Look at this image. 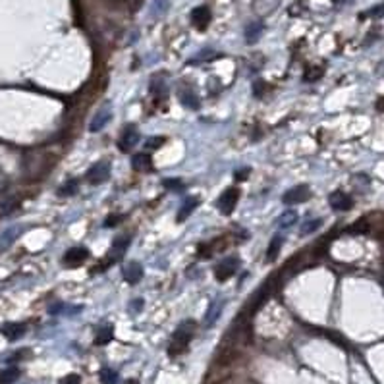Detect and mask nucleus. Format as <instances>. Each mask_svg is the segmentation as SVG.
I'll return each mask as SVG.
<instances>
[{
  "label": "nucleus",
  "mask_w": 384,
  "mask_h": 384,
  "mask_svg": "<svg viewBox=\"0 0 384 384\" xmlns=\"http://www.w3.org/2000/svg\"><path fill=\"white\" fill-rule=\"evenodd\" d=\"M195 323L193 321H183L178 328H176L174 336H172V342H170V348H168V353L170 357H178L182 355L183 351L187 349L189 342H191L193 334H195Z\"/></svg>",
  "instance_id": "nucleus-1"
},
{
  "label": "nucleus",
  "mask_w": 384,
  "mask_h": 384,
  "mask_svg": "<svg viewBox=\"0 0 384 384\" xmlns=\"http://www.w3.org/2000/svg\"><path fill=\"white\" fill-rule=\"evenodd\" d=\"M110 178V162L108 160H101L95 166H91L87 172V182L91 185H101Z\"/></svg>",
  "instance_id": "nucleus-2"
},
{
  "label": "nucleus",
  "mask_w": 384,
  "mask_h": 384,
  "mask_svg": "<svg viewBox=\"0 0 384 384\" xmlns=\"http://www.w3.org/2000/svg\"><path fill=\"white\" fill-rule=\"evenodd\" d=\"M137 143H139V130H137V126L128 124V126L124 128L120 139H118V149H120L122 153H128V151H131Z\"/></svg>",
  "instance_id": "nucleus-3"
},
{
  "label": "nucleus",
  "mask_w": 384,
  "mask_h": 384,
  "mask_svg": "<svg viewBox=\"0 0 384 384\" xmlns=\"http://www.w3.org/2000/svg\"><path fill=\"white\" fill-rule=\"evenodd\" d=\"M237 199H239V189L237 187H228L226 191H222V195L219 197L217 207H219V210L222 214H230V212H234V209H236Z\"/></svg>",
  "instance_id": "nucleus-4"
},
{
  "label": "nucleus",
  "mask_w": 384,
  "mask_h": 384,
  "mask_svg": "<svg viewBox=\"0 0 384 384\" xmlns=\"http://www.w3.org/2000/svg\"><path fill=\"white\" fill-rule=\"evenodd\" d=\"M237 269H239V259H237V257H228V259H224L222 262L217 265L214 276H217L219 282H224V280H228L230 276H234Z\"/></svg>",
  "instance_id": "nucleus-5"
},
{
  "label": "nucleus",
  "mask_w": 384,
  "mask_h": 384,
  "mask_svg": "<svg viewBox=\"0 0 384 384\" xmlns=\"http://www.w3.org/2000/svg\"><path fill=\"white\" fill-rule=\"evenodd\" d=\"M311 197V191L307 185H297V187H292L288 191L282 195V203L286 205H299V203H305L307 199Z\"/></svg>",
  "instance_id": "nucleus-6"
},
{
  "label": "nucleus",
  "mask_w": 384,
  "mask_h": 384,
  "mask_svg": "<svg viewBox=\"0 0 384 384\" xmlns=\"http://www.w3.org/2000/svg\"><path fill=\"white\" fill-rule=\"evenodd\" d=\"M87 257H89V251L85 249V247H71V249L66 251L62 262H64L66 267H70V269H76V267H79L81 262L87 261Z\"/></svg>",
  "instance_id": "nucleus-7"
},
{
  "label": "nucleus",
  "mask_w": 384,
  "mask_h": 384,
  "mask_svg": "<svg viewBox=\"0 0 384 384\" xmlns=\"http://www.w3.org/2000/svg\"><path fill=\"white\" fill-rule=\"evenodd\" d=\"M328 203H330V207L334 210H349L351 207H353V199L349 197L348 193H344V191H332L330 193V197H328Z\"/></svg>",
  "instance_id": "nucleus-8"
},
{
  "label": "nucleus",
  "mask_w": 384,
  "mask_h": 384,
  "mask_svg": "<svg viewBox=\"0 0 384 384\" xmlns=\"http://www.w3.org/2000/svg\"><path fill=\"white\" fill-rule=\"evenodd\" d=\"M124 278L128 284H137L143 278V267L137 261H131L124 267Z\"/></svg>",
  "instance_id": "nucleus-9"
},
{
  "label": "nucleus",
  "mask_w": 384,
  "mask_h": 384,
  "mask_svg": "<svg viewBox=\"0 0 384 384\" xmlns=\"http://www.w3.org/2000/svg\"><path fill=\"white\" fill-rule=\"evenodd\" d=\"M191 23L197 29H205L210 23V10L207 6H199L191 12Z\"/></svg>",
  "instance_id": "nucleus-10"
},
{
  "label": "nucleus",
  "mask_w": 384,
  "mask_h": 384,
  "mask_svg": "<svg viewBox=\"0 0 384 384\" xmlns=\"http://www.w3.org/2000/svg\"><path fill=\"white\" fill-rule=\"evenodd\" d=\"M130 242H131V237L126 236V234L116 237V239H114V244H112V249H110V261H118V259L126 253V249H128Z\"/></svg>",
  "instance_id": "nucleus-11"
},
{
  "label": "nucleus",
  "mask_w": 384,
  "mask_h": 384,
  "mask_svg": "<svg viewBox=\"0 0 384 384\" xmlns=\"http://www.w3.org/2000/svg\"><path fill=\"white\" fill-rule=\"evenodd\" d=\"M131 166L137 172H151L153 170V160L145 153H137V155H133V158H131Z\"/></svg>",
  "instance_id": "nucleus-12"
},
{
  "label": "nucleus",
  "mask_w": 384,
  "mask_h": 384,
  "mask_svg": "<svg viewBox=\"0 0 384 384\" xmlns=\"http://www.w3.org/2000/svg\"><path fill=\"white\" fill-rule=\"evenodd\" d=\"M110 110L108 108H101L99 112L93 116V120H91V126H89V130L91 131H101L103 128H105L106 124H108V120H110Z\"/></svg>",
  "instance_id": "nucleus-13"
},
{
  "label": "nucleus",
  "mask_w": 384,
  "mask_h": 384,
  "mask_svg": "<svg viewBox=\"0 0 384 384\" xmlns=\"http://www.w3.org/2000/svg\"><path fill=\"white\" fill-rule=\"evenodd\" d=\"M197 207H199V199H197V197H187V199L183 201L182 207H180V210H178V222L187 220V217H191V212L197 209Z\"/></svg>",
  "instance_id": "nucleus-14"
},
{
  "label": "nucleus",
  "mask_w": 384,
  "mask_h": 384,
  "mask_svg": "<svg viewBox=\"0 0 384 384\" xmlns=\"http://www.w3.org/2000/svg\"><path fill=\"white\" fill-rule=\"evenodd\" d=\"M23 332H26V326H23V324L8 323V324H4V326H2V334H4L10 342L21 338V336H23Z\"/></svg>",
  "instance_id": "nucleus-15"
},
{
  "label": "nucleus",
  "mask_w": 384,
  "mask_h": 384,
  "mask_svg": "<svg viewBox=\"0 0 384 384\" xmlns=\"http://www.w3.org/2000/svg\"><path fill=\"white\" fill-rule=\"evenodd\" d=\"M222 307H224V301H214V303H210L209 311L205 315V326H212V324L217 323V319H219L220 313H222Z\"/></svg>",
  "instance_id": "nucleus-16"
},
{
  "label": "nucleus",
  "mask_w": 384,
  "mask_h": 384,
  "mask_svg": "<svg viewBox=\"0 0 384 384\" xmlns=\"http://www.w3.org/2000/svg\"><path fill=\"white\" fill-rule=\"evenodd\" d=\"M262 33V23L261 21H253V23H249L247 26V29H245V39H247V43L253 44L259 41V37H261Z\"/></svg>",
  "instance_id": "nucleus-17"
},
{
  "label": "nucleus",
  "mask_w": 384,
  "mask_h": 384,
  "mask_svg": "<svg viewBox=\"0 0 384 384\" xmlns=\"http://www.w3.org/2000/svg\"><path fill=\"white\" fill-rule=\"evenodd\" d=\"M282 244H284V237L282 236H274L272 237V242L271 245H269V249H267V261L272 262V261H276V257H278L280 253V247H282Z\"/></svg>",
  "instance_id": "nucleus-18"
},
{
  "label": "nucleus",
  "mask_w": 384,
  "mask_h": 384,
  "mask_svg": "<svg viewBox=\"0 0 384 384\" xmlns=\"http://www.w3.org/2000/svg\"><path fill=\"white\" fill-rule=\"evenodd\" d=\"M112 338H114L112 324H106V326H101V328H99V332H97V338H95V344H99V346H105V344H108Z\"/></svg>",
  "instance_id": "nucleus-19"
},
{
  "label": "nucleus",
  "mask_w": 384,
  "mask_h": 384,
  "mask_svg": "<svg viewBox=\"0 0 384 384\" xmlns=\"http://www.w3.org/2000/svg\"><path fill=\"white\" fill-rule=\"evenodd\" d=\"M180 101L183 106L191 108V110H199V97L195 95L193 91H182L180 93Z\"/></svg>",
  "instance_id": "nucleus-20"
},
{
  "label": "nucleus",
  "mask_w": 384,
  "mask_h": 384,
  "mask_svg": "<svg viewBox=\"0 0 384 384\" xmlns=\"http://www.w3.org/2000/svg\"><path fill=\"white\" fill-rule=\"evenodd\" d=\"M19 378V369L18 367H8L0 373V384H14Z\"/></svg>",
  "instance_id": "nucleus-21"
},
{
  "label": "nucleus",
  "mask_w": 384,
  "mask_h": 384,
  "mask_svg": "<svg viewBox=\"0 0 384 384\" xmlns=\"http://www.w3.org/2000/svg\"><path fill=\"white\" fill-rule=\"evenodd\" d=\"M18 199L16 197H6V199H2L0 201V217H8V214H12L14 210L18 209Z\"/></svg>",
  "instance_id": "nucleus-22"
},
{
  "label": "nucleus",
  "mask_w": 384,
  "mask_h": 384,
  "mask_svg": "<svg viewBox=\"0 0 384 384\" xmlns=\"http://www.w3.org/2000/svg\"><path fill=\"white\" fill-rule=\"evenodd\" d=\"M18 232H19V228H8V230L0 236V247H2V249H8L10 245L14 244V239L18 237Z\"/></svg>",
  "instance_id": "nucleus-23"
},
{
  "label": "nucleus",
  "mask_w": 384,
  "mask_h": 384,
  "mask_svg": "<svg viewBox=\"0 0 384 384\" xmlns=\"http://www.w3.org/2000/svg\"><path fill=\"white\" fill-rule=\"evenodd\" d=\"M297 222V212L296 210H286L278 220V228L280 230H286V228L294 226Z\"/></svg>",
  "instance_id": "nucleus-24"
},
{
  "label": "nucleus",
  "mask_w": 384,
  "mask_h": 384,
  "mask_svg": "<svg viewBox=\"0 0 384 384\" xmlns=\"http://www.w3.org/2000/svg\"><path fill=\"white\" fill-rule=\"evenodd\" d=\"M323 224V220L321 219H313V220H307L305 224L301 226V230H299V236H309V234H315L317 230H319V226Z\"/></svg>",
  "instance_id": "nucleus-25"
},
{
  "label": "nucleus",
  "mask_w": 384,
  "mask_h": 384,
  "mask_svg": "<svg viewBox=\"0 0 384 384\" xmlns=\"http://www.w3.org/2000/svg\"><path fill=\"white\" fill-rule=\"evenodd\" d=\"M79 187V180H68V182L62 185L60 189H58V195H62V197H70V195H74V193L78 191Z\"/></svg>",
  "instance_id": "nucleus-26"
},
{
  "label": "nucleus",
  "mask_w": 384,
  "mask_h": 384,
  "mask_svg": "<svg viewBox=\"0 0 384 384\" xmlns=\"http://www.w3.org/2000/svg\"><path fill=\"white\" fill-rule=\"evenodd\" d=\"M101 384H116L118 382V373L112 369H103L101 371Z\"/></svg>",
  "instance_id": "nucleus-27"
},
{
  "label": "nucleus",
  "mask_w": 384,
  "mask_h": 384,
  "mask_svg": "<svg viewBox=\"0 0 384 384\" xmlns=\"http://www.w3.org/2000/svg\"><path fill=\"white\" fill-rule=\"evenodd\" d=\"M323 76V68H311L305 71V81H317Z\"/></svg>",
  "instance_id": "nucleus-28"
},
{
  "label": "nucleus",
  "mask_w": 384,
  "mask_h": 384,
  "mask_svg": "<svg viewBox=\"0 0 384 384\" xmlns=\"http://www.w3.org/2000/svg\"><path fill=\"white\" fill-rule=\"evenodd\" d=\"M367 16H371V18H382V16H384V4H378V6H375V8H371L369 12H367Z\"/></svg>",
  "instance_id": "nucleus-29"
},
{
  "label": "nucleus",
  "mask_w": 384,
  "mask_h": 384,
  "mask_svg": "<svg viewBox=\"0 0 384 384\" xmlns=\"http://www.w3.org/2000/svg\"><path fill=\"white\" fill-rule=\"evenodd\" d=\"M164 185L168 189H174V191H180L183 187V183L180 180H164Z\"/></svg>",
  "instance_id": "nucleus-30"
},
{
  "label": "nucleus",
  "mask_w": 384,
  "mask_h": 384,
  "mask_svg": "<svg viewBox=\"0 0 384 384\" xmlns=\"http://www.w3.org/2000/svg\"><path fill=\"white\" fill-rule=\"evenodd\" d=\"M168 6V0H155V6H153V12L155 14H162Z\"/></svg>",
  "instance_id": "nucleus-31"
},
{
  "label": "nucleus",
  "mask_w": 384,
  "mask_h": 384,
  "mask_svg": "<svg viewBox=\"0 0 384 384\" xmlns=\"http://www.w3.org/2000/svg\"><path fill=\"white\" fill-rule=\"evenodd\" d=\"M122 220V217H118V214H112V217H108V219L105 220V228H112L116 226L118 222Z\"/></svg>",
  "instance_id": "nucleus-32"
},
{
  "label": "nucleus",
  "mask_w": 384,
  "mask_h": 384,
  "mask_svg": "<svg viewBox=\"0 0 384 384\" xmlns=\"http://www.w3.org/2000/svg\"><path fill=\"white\" fill-rule=\"evenodd\" d=\"M234 178H236L237 182H244V180L249 178V170H247V168H242V170H237L236 174H234Z\"/></svg>",
  "instance_id": "nucleus-33"
},
{
  "label": "nucleus",
  "mask_w": 384,
  "mask_h": 384,
  "mask_svg": "<svg viewBox=\"0 0 384 384\" xmlns=\"http://www.w3.org/2000/svg\"><path fill=\"white\" fill-rule=\"evenodd\" d=\"M262 89H265V83L262 81H255L253 83V95L259 99V97H262Z\"/></svg>",
  "instance_id": "nucleus-34"
},
{
  "label": "nucleus",
  "mask_w": 384,
  "mask_h": 384,
  "mask_svg": "<svg viewBox=\"0 0 384 384\" xmlns=\"http://www.w3.org/2000/svg\"><path fill=\"white\" fill-rule=\"evenodd\" d=\"M81 380H79V375H68L66 378H62L60 384H79Z\"/></svg>",
  "instance_id": "nucleus-35"
},
{
  "label": "nucleus",
  "mask_w": 384,
  "mask_h": 384,
  "mask_svg": "<svg viewBox=\"0 0 384 384\" xmlns=\"http://www.w3.org/2000/svg\"><path fill=\"white\" fill-rule=\"evenodd\" d=\"M162 143H164V137H151L147 145L149 147H160Z\"/></svg>",
  "instance_id": "nucleus-36"
},
{
  "label": "nucleus",
  "mask_w": 384,
  "mask_h": 384,
  "mask_svg": "<svg viewBox=\"0 0 384 384\" xmlns=\"http://www.w3.org/2000/svg\"><path fill=\"white\" fill-rule=\"evenodd\" d=\"M141 307H143V301H141V299H135V301L131 303V311L137 313V309H141Z\"/></svg>",
  "instance_id": "nucleus-37"
},
{
  "label": "nucleus",
  "mask_w": 384,
  "mask_h": 384,
  "mask_svg": "<svg viewBox=\"0 0 384 384\" xmlns=\"http://www.w3.org/2000/svg\"><path fill=\"white\" fill-rule=\"evenodd\" d=\"M376 108H378L380 112H384V99H378V101H376Z\"/></svg>",
  "instance_id": "nucleus-38"
},
{
  "label": "nucleus",
  "mask_w": 384,
  "mask_h": 384,
  "mask_svg": "<svg viewBox=\"0 0 384 384\" xmlns=\"http://www.w3.org/2000/svg\"><path fill=\"white\" fill-rule=\"evenodd\" d=\"M126 384H139V382H137L135 378H130V380H126Z\"/></svg>",
  "instance_id": "nucleus-39"
},
{
  "label": "nucleus",
  "mask_w": 384,
  "mask_h": 384,
  "mask_svg": "<svg viewBox=\"0 0 384 384\" xmlns=\"http://www.w3.org/2000/svg\"><path fill=\"white\" fill-rule=\"evenodd\" d=\"M2 189H4V187H2V183H0V191H2Z\"/></svg>",
  "instance_id": "nucleus-40"
},
{
  "label": "nucleus",
  "mask_w": 384,
  "mask_h": 384,
  "mask_svg": "<svg viewBox=\"0 0 384 384\" xmlns=\"http://www.w3.org/2000/svg\"><path fill=\"white\" fill-rule=\"evenodd\" d=\"M334 2H344V0H334Z\"/></svg>",
  "instance_id": "nucleus-41"
}]
</instances>
